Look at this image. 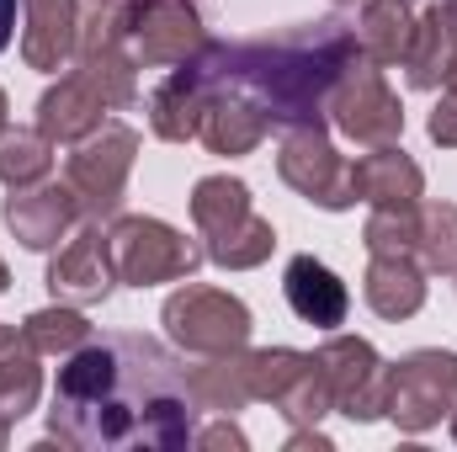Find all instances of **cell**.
Segmentation results:
<instances>
[{
    "instance_id": "cell-33",
    "label": "cell",
    "mask_w": 457,
    "mask_h": 452,
    "mask_svg": "<svg viewBox=\"0 0 457 452\" xmlns=\"http://www.w3.org/2000/svg\"><path fill=\"white\" fill-rule=\"evenodd\" d=\"M453 437H457V410H453Z\"/></svg>"
},
{
    "instance_id": "cell-35",
    "label": "cell",
    "mask_w": 457,
    "mask_h": 452,
    "mask_svg": "<svg viewBox=\"0 0 457 452\" xmlns=\"http://www.w3.org/2000/svg\"><path fill=\"white\" fill-rule=\"evenodd\" d=\"M0 442H5V431H0Z\"/></svg>"
},
{
    "instance_id": "cell-25",
    "label": "cell",
    "mask_w": 457,
    "mask_h": 452,
    "mask_svg": "<svg viewBox=\"0 0 457 452\" xmlns=\"http://www.w3.org/2000/svg\"><path fill=\"white\" fill-rule=\"evenodd\" d=\"M48 171H54V138L43 128H32V133L27 128H0V181L11 192L48 181Z\"/></svg>"
},
{
    "instance_id": "cell-11",
    "label": "cell",
    "mask_w": 457,
    "mask_h": 452,
    "mask_svg": "<svg viewBox=\"0 0 457 452\" xmlns=\"http://www.w3.org/2000/svg\"><path fill=\"white\" fill-rule=\"evenodd\" d=\"M325 383H330V405L351 421H378L383 415V394H388V367L378 362V351L361 336H330L314 351Z\"/></svg>"
},
{
    "instance_id": "cell-24",
    "label": "cell",
    "mask_w": 457,
    "mask_h": 452,
    "mask_svg": "<svg viewBox=\"0 0 457 452\" xmlns=\"http://www.w3.org/2000/svg\"><path fill=\"white\" fill-rule=\"evenodd\" d=\"M187 389H192V405H197V410H219V415L245 410V405H250V372H245V351L208 356V362L187 367Z\"/></svg>"
},
{
    "instance_id": "cell-20",
    "label": "cell",
    "mask_w": 457,
    "mask_h": 452,
    "mask_svg": "<svg viewBox=\"0 0 457 452\" xmlns=\"http://www.w3.org/2000/svg\"><path fill=\"white\" fill-rule=\"evenodd\" d=\"M43 372H37V346L27 331L0 325V431H11V421H21L37 405Z\"/></svg>"
},
{
    "instance_id": "cell-31",
    "label": "cell",
    "mask_w": 457,
    "mask_h": 452,
    "mask_svg": "<svg viewBox=\"0 0 457 452\" xmlns=\"http://www.w3.org/2000/svg\"><path fill=\"white\" fill-rule=\"evenodd\" d=\"M5 288H11V272H5V261H0V293H5Z\"/></svg>"
},
{
    "instance_id": "cell-30",
    "label": "cell",
    "mask_w": 457,
    "mask_h": 452,
    "mask_svg": "<svg viewBox=\"0 0 457 452\" xmlns=\"http://www.w3.org/2000/svg\"><path fill=\"white\" fill-rule=\"evenodd\" d=\"M442 16H447V32L457 38V0H442Z\"/></svg>"
},
{
    "instance_id": "cell-18",
    "label": "cell",
    "mask_w": 457,
    "mask_h": 452,
    "mask_svg": "<svg viewBox=\"0 0 457 452\" xmlns=\"http://www.w3.org/2000/svg\"><path fill=\"white\" fill-rule=\"evenodd\" d=\"M27 5V32L21 54L32 70H59L80 48V5L75 0H21Z\"/></svg>"
},
{
    "instance_id": "cell-8",
    "label": "cell",
    "mask_w": 457,
    "mask_h": 452,
    "mask_svg": "<svg viewBox=\"0 0 457 452\" xmlns=\"http://www.w3.org/2000/svg\"><path fill=\"white\" fill-rule=\"evenodd\" d=\"M325 113L336 117V128H341L345 138H356L361 149L394 144V138L404 133V113H399V96H394L388 80H383V64H372V59H361V54L345 64L341 80L330 86Z\"/></svg>"
},
{
    "instance_id": "cell-1",
    "label": "cell",
    "mask_w": 457,
    "mask_h": 452,
    "mask_svg": "<svg viewBox=\"0 0 457 452\" xmlns=\"http://www.w3.org/2000/svg\"><path fill=\"white\" fill-rule=\"evenodd\" d=\"M187 367L149 336L86 340L64 356L48 431L70 448H187L192 442Z\"/></svg>"
},
{
    "instance_id": "cell-26",
    "label": "cell",
    "mask_w": 457,
    "mask_h": 452,
    "mask_svg": "<svg viewBox=\"0 0 457 452\" xmlns=\"http://www.w3.org/2000/svg\"><path fill=\"white\" fill-rule=\"evenodd\" d=\"M420 272H457V208L453 203H420L415 208V250Z\"/></svg>"
},
{
    "instance_id": "cell-19",
    "label": "cell",
    "mask_w": 457,
    "mask_h": 452,
    "mask_svg": "<svg viewBox=\"0 0 457 452\" xmlns=\"http://www.w3.org/2000/svg\"><path fill=\"white\" fill-rule=\"evenodd\" d=\"M266 128H271V117H266L261 102H250L245 91H219V96L208 102V113H203L197 138H203L213 155H250V149L266 138Z\"/></svg>"
},
{
    "instance_id": "cell-17",
    "label": "cell",
    "mask_w": 457,
    "mask_h": 452,
    "mask_svg": "<svg viewBox=\"0 0 457 452\" xmlns=\"http://www.w3.org/2000/svg\"><path fill=\"white\" fill-rule=\"evenodd\" d=\"M282 293L293 304V314L303 325H320V331H336L345 325V309H351V293L345 282L314 255H293L287 272H282Z\"/></svg>"
},
{
    "instance_id": "cell-12",
    "label": "cell",
    "mask_w": 457,
    "mask_h": 452,
    "mask_svg": "<svg viewBox=\"0 0 457 452\" xmlns=\"http://www.w3.org/2000/svg\"><path fill=\"white\" fill-rule=\"evenodd\" d=\"M112 282H117V266H112V245H107L102 219H91L75 239H64V250L48 261V288L64 304H102L112 293Z\"/></svg>"
},
{
    "instance_id": "cell-21",
    "label": "cell",
    "mask_w": 457,
    "mask_h": 452,
    "mask_svg": "<svg viewBox=\"0 0 457 452\" xmlns=\"http://www.w3.org/2000/svg\"><path fill=\"white\" fill-rule=\"evenodd\" d=\"M361 293H367L372 314H383V320H410V314L426 304V272H420V261H410V255H372Z\"/></svg>"
},
{
    "instance_id": "cell-7",
    "label": "cell",
    "mask_w": 457,
    "mask_h": 452,
    "mask_svg": "<svg viewBox=\"0 0 457 452\" xmlns=\"http://www.w3.org/2000/svg\"><path fill=\"white\" fill-rule=\"evenodd\" d=\"M107 245H112V266L117 282H133V288H154V282H176V277H192L203 250L176 234L160 219H112L107 229Z\"/></svg>"
},
{
    "instance_id": "cell-27",
    "label": "cell",
    "mask_w": 457,
    "mask_h": 452,
    "mask_svg": "<svg viewBox=\"0 0 457 452\" xmlns=\"http://www.w3.org/2000/svg\"><path fill=\"white\" fill-rule=\"evenodd\" d=\"M21 331L37 346V356H70V351H80L91 340V325L75 309H37Z\"/></svg>"
},
{
    "instance_id": "cell-5",
    "label": "cell",
    "mask_w": 457,
    "mask_h": 452,
    "mask_svg": "<svg viewBox=\"0 0 457 452\" xmlns=\"http://www.w3.org/2000/svg\"><path fill=\"white\" fill-rule=\"evenodd\" d=\"M165 331L192 356H228V351H245L250 340V309L224 288L187 282L181 293L165 298Z\"/></svg>"
},
{
    "instance_id": "cell-29",
    "label": "cell",
    "mask_w": 457,
    "mask_h": 452,
    "mask_svg": "<svg viewBox=\"0 0 457 452\" xmlns=\"http://www.w3.org/2000/svg\"><path fill=\"white\" fill-rule=\"evenodd\" d=\"M11 27H16V0H0V48L11 43Z\"/></svg>"
},
{
    "instance_id": "cell-22",
    "label": "cell",
    "mask_w": 457,
    "mask_h": 452,
    "mask_svg": "<svg viewBox=\"0 0 457 452\" xmlns=\"http://www.w3.org/2000/svg\"><path fill=\"white\" fill-rule=\"evenodd\" d=\"M457 70V38L447 32V16L442 5H431L420 21H415V38H410V54H404V75L415 91H436L447 86Z\"/></svg>"
},
{
    "instance_id": "cell-10",
    "label": "cell",
    "mask_w": 457,
    "mask_h": 452,
    "mask_svg": "<svg viewBox=\"0 0 457 452\" xmlns=\"http://www.w3.org/2000/svg\"><path fill=\"white\" fill-rule=\"evenodd\" d=\"M277 171H282V181H287L293 192H303L309 203H320V208H330V213H341V208L356 203V192H351V160L336 155V144L325 138L320 122H293V128L282 133Z\"/></svg>"
},
{
    "instance_id": "cell-15",
    "label": "cell",
    "mask_w": 457,
    "mask_h": 452,
    "mask_svg": "<svg viewBox=\"0 0 457 452\" xmlns=\"http://www.w3.org/2000/svg\"><path fill=\"white\" fill-rule=\"evenodd\" d=\"M112 113V102H107V91L86 75V70H75V75H64L43 102H37V128L54 138V144H80L86 133H96L102 122Z\"/></svg>"
},
{
    "instance_id": "cell-34",
    "label": "cell",
    "mask_w": 457,
    "mask_h": 452,
    "mask_svg": "<svg viewBox=\"0 0 457 452\" xmlns=\"http://www.w3.org/2000/svg\"><path fill=\"white\" fill-rule=\"evenodd\" d=\"M336 5H351V0H336Z\"/></svg>"
},
{
    "instance_id": "cell-3",
    "label": "cell",
    "mask_w": 457,
    "mask_h": 452,
    "mask_svg": "<svg viewBox=\"0 0 457 452\" xmlns=\"http://www.w3.org/2000/svg\"><path fill=\"white\" fill-rule=\"evenodd\" d=\"M192 219H197V234L208 239L203 255L219 261L228 272H245V266H261L277 245L271 224L255 213L245 181H228V176H208L197 181L192 192Z\"/></svg>"
},
{
    "instance_id": "cell-32",
    "label": "cell",
    "mask_w": 457,
    "mask_h": 452,
    "mask_svg": "<svg viewBox=\"0 0 457 452\" xmlns=\"http://www.w3.org/2000/svg\"><path fill=\"white\" fill-rule=\"evenodd\" d=\"M0 128H5V91H0Z\"/></svg>"
},
{
    "instance_id": "cell-28",
    "label": "cell",
    "mask_w": 457,
    "mask_h": 452,
    "mask_svg": "<svg viewBox=\"0 0 457 452\" xmlns=\"http://www.w3.org/2000/svg\"><path fill=\"white\" fill-rule=\"evenodd\" d=\"M192 442H203V448H245V437H239L234 426H213V431H203V437H192Z\"/></svg>"
},
{
    "instance_id": "cell-2",
    "label": "cell",
    "mask_w": 457,
    "mask_h": 452,
    "mask_svg": "<svg viewBox=\"0 0 457 452\" xmlns=\"http://www.w3.org/2000/svg\"><path fill=\"white\" fill-rule=\"evenodd\" d=\"M197 59L219 91H245L250 102L266 107L271 122L293 128V122H320L330 86L356 59V32H345L341 21H320L287 38H261L234 48L208 43Z\"/></svg>"
},
{
    "instance_id": "cell-9",
    "label": "cell",
    "mask_w": 457,
    "mask_h": 452,
    "mask_svg": "<svg viewBox=\"0 0 457 452\" xmlns=\"http://www.w3.org/2000/svg\"><path fill=\"white\" fill-rule=\"evenodd\" d=\"M122 32H128V54H133L138 70L144 64L149 70H176V64H187L208 48L192 0H128Z\"/></svg>"
},
{
    "instance_id": "cell-14",
    "label": "cell",
    "mask_w": 457,
    "mask_h": 452,
    "mask_svg": "<svg viewBox=\"0 0 457 452\" xmlns=\"http://www.w3.org/2000/svg\"><path fill=\"white\" fill-rule=\"evenodd\" d=\"M75 219H86V213H80L75 192L59 181H37V187H21L5 197V224L27 250H54L75 229Z\"/></svg>"
},
{
    "instance_id": "cell-6",
    "label": "cell",
    "mask_w": 457,
    "mask_h": 452,
    "mask_svg": "<svg viewBox=\"0 0 457 452\" xmlns=\"http://www.w3.org/2000/svg\"><path fill=\"white\" fill-rule=\"evenodd\" d=\"M457 410V356L453 351H410L388 367L383 415L399 431H431L442 415Z\"/></svg>"
},
{
    "instance_id": "cell-16",
    "label": "cell",
    "mask_w": 457,
    "mask_h": 452,
    "mask_svg": "<svg viewBox=\"0 0 457 452\" xmlns=\"http://www.w3.org/2000/svg\"><path fill=\"white\" fill-rule=\"evenodd\" d=\"M351 192L361 203H372V208H410V203H420L426 176H420V165L404 149L378 144L361 160H351Z\"/></svg>"
},
{
    "instance_id": "cell-4",
    "label": "cell",
    "mask_w": 457,
    "mask_h": 452,
    "mask_svg": "<svg viewBox=\"0 0 457 452\" xmlns=\"http://www.w3.org/2000/svg\"><path fill=\"white\" fill-rule=\"evenodd\" d=\"M133 155H138V133L128 122H112V117L75 144V155L64 165V187L75 192V203H80L86 219H117Z\"/></svg>"
},
{
    "instance_id": "cell-23",
    "label": "cell",
    "mask_w": 457,
    "mask_h": 452,
    "mask_svg": "<svg viewBox=\"0 0 457 452\" xmlns=\"http://www.w3.org/2000/svg\"><path fill=\"white\" fill-rule=\"evenodd\" d=\"M415 38V16L410 0H367L361 21H356V54L372 64H404Z\"/></svg>"
},
{
    "instance_id": "cell-13",
    "label": "cell",
    "mask_w": 457,
    "mask_h": 452,
    "mask_svg": "<svg viewBox=\"0 0 457 452\" xmlns=\"http://www.w3.org/2000/svg\"><path fill=\"white\" fill-rule=\"evenodd\" d=\"M213 96H219V86H213V75L203 70V59L176 64V70L154 86V96H149V122H154V133H160V138H170V144L197 138L203 113H208V102H213Z\"/></svg>"
}]
</instances>
